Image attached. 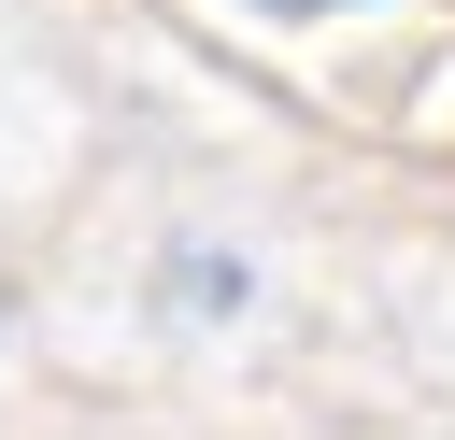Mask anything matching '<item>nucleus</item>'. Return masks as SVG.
<instances>
[{"label":"nucleus","mask_w":455,"mask_h":440,"mask_svg":"<svg viewBox=\"0 0 455 440\" xmlns=\"http://www.w3.org/2000/svg\"><path fill=\"white\" fill-rule=\"evenodd\" d=\"M256 14H355V0H256Z\"/></svg>","instance_id":"f257e3e1"}]
</instances>
